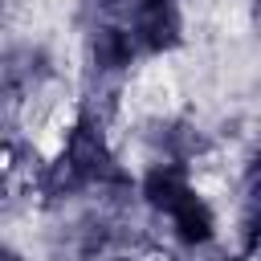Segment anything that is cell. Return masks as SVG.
Segmentation results:
<instances>
[{
  "label": "cell",
  "instance_id": "6da1fadb",
  "mask_svg": "<svg viewBox=\"0 0 261 261\" xmlns=\"http://www.w3.org/2000/svg\"><path fill=\"white\" fill-rule=\"evenodd\" d=\"M130 37L143 49H167L179 37V12L171 0H139L130 8Z\"/></svg>",
  "mask_w": 261,
  "mask_h": 261
},
{
  "label": "cell",
  "instance_id": "7a4b0ae2",
  "mask_svg": "<svg viewBox=\"0 0 261 261\" xmlns=\"http://www.w3.org/2000/svg\"><path fill=\"white\" fill-rule=\"evenodd\" d=\"M90 57L98 73H118L135 61V37L122 24H98L90 37Z\"/></svg>",
  "mask_w": 261,
  "mask_h": 261
},
{
  "label": "cell",
  "instance_id": "3957f363",
  "mask_svg": "<svg viewBox=\"0 0 261 261\" xmlns=\"http://www.w3.org/2000/svg\"><path fill=\"white\" fill-rule=\"evenodd\" d=\"M98 4H102L106 12H130V8L139 4V0H98Z\"/></svg>",
  "mask_w": 261,
  "mask_h": 261
},
{
  "label": "cell",
  "instance_id": "277c9868",
  "mask_svg": "<svg viewBox=\"0 0 261 261\" xmlns=\"http://www.w3.org/2000/svg\"><path fill=\"white\" fill-rule=\"evenodd\" d=\"M0 261H20L16 253H8V249H0Z\"/></svg>",
  "mask_w": 261,
  "mask_h": 261
}]
</instances>
